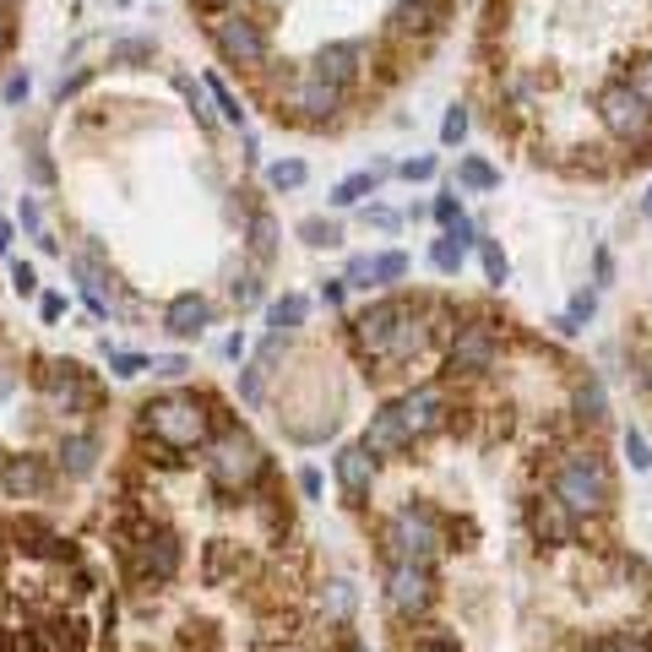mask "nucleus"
<instances>
[{
    "label": "nucleus",
    "mask_w": 652,
    "mask_h": 652,
    "mask_svg": "<svg viewBox=\"0 0 652 652\" xmlns=\"http://www.w3.org/2000/svg\"><path fill=\"white\" fill-rule=\"evenodd\" d=\"M598 120H603L609 136H620V141H631V147H648L652 141V104L631 82H609V87L598 93Z\"/></svg>",
    "instance_id": "39448f33"
},
{
    "label": "nucleus",
    "mask_w": 652,
    "mask_h": 652,
    "mask_svg": "<svg viewBox=\"0 0 652 652\" xmlns=\"http://www.w3.org/2000/svg\"><path fill=\"white\" fill-rule=\"evenodd\" d=\"M11 387H17V376H11V370H6V365H0V402H6V397H11Z\"/></svg>",
    "instance_id": "6e6d98bb"
},
{
    "label": "nucleus",
    "mask_w": 652,
    "mask_h": 652,
    "mask_svg": "<svg viewBox=\"0 0 652 652\" xmlns=\"http://www.w3.org/2000/svg\"><path fill=\"white\" fill-rule=\"evenodd\" d=\"M109 370L130 381V376H141V370H153V359H141V354H109Z\"/></svg>",
    "instance_id": "473e14b6"
},
{
    "label": "nucleus",
    "mask_w": 652,
    "mask_h": 652,
    "mask_svg": "<svg viewBox=\"0 0 652 652\" xmlns=\"http://www.w3.org/2000/svg\"><path fill=\"white\" fill-rule=\"evenodd\" d=\"M642 212H648V218H652V191H648V196H642Z\"/></svg>",
    "instance_id": "052dcab7"
},
{
    "label": "nucleus",
    "mask_w": 652,
    "mask_h": 652,
    "mask_svg": "<svg viewBox=\"0 0 652 652\" xmlns=\"http://www.w3.org/2000/svg\"><path fill=\"white\" fill-rule=\"evenodd\" d=\"M61 467L71 479H87L98 467V441L93 435H65L61 441Z\"/></svg>",
    "instance_id": "aec40b11"
},
{
    "label": "nucleus",
    "mask_w": 652,
    "mask_h": 652,
    "mask_svg": "<svg viewBox=\"0 0 652 652\" xmlns=\"http://www.w3.org/2000/svg\"><path fill=\"white\" fill-rule=\"evenodd\" d=\"M207 424H212V413H207V402L196 391H169V397H158V402L141 408V430L164 452H196V446H207Z\"/></svg>",
    "instance_id": "7ed1b4c3"
},
{
    "label": "nucleus",
    "mask_w": 652,
    "mask_h": 652,
    "mask_svg": "<svg viewBox=\"0 0 652 652\" xmlns=\"http://www.w3.org/2000/svg\"><path fill=\"white\" fill-rule=\"evenodd\" d=\"M212 44H218L223 61H234V65L266 61V33H261V22H251V17H223V22H212Z\"/></svg>",
    "instance_id": "1a4fd4ad"
},
{
    "label": "nucleus",
    "mask_w": 652,
    "mask_h": 652,
    "mask_svg": "<svg viewBox=\"0 0 652 652\" xmlns=\"http://www.w3.org/2000/svg\"><path fill=\"white\" fill-rule=\"evenodd\" d=\"M305 316H311V305H305V294H283L277 305H272V332H299L305 326Z\"/></svg>",
    "instance_id": "4be33fe9"
},
{
    "label": "nucleus",
    "mask_w": 652,
    "mask_h": 652,
    "mask_svg": "<svg viewBox=\"0 0 652 652\" xmlns=\"http://www.w3.org/2000/svg\"><path fill=\"white\" fill-rule=\"evenodd\" d=\"M479 251H484V272H490V283L501 288V283L512 277V261H506V251H501L495 240H479Z\"/></svg>",
    "instance_id": "cd10ccee"
},
{
    "label": "nucleus",
    "mask_w": 652,
    "mask_h": 652,
    "mask_svg": "<svg viewBox=\"0 0 652 652\" xmlns=\"http://www.w3.org/2000/svg\"><path fill=\"white\" fill-rule=\"evenodd\" d=\"M266 186H272V191H299V186H305V164H294V158L272 164V169H266Z\"/></svg>",
    "instance_id": "bb28decb"
},
{
    "label": "nucleus",
    "mask_w": 652,
    "mask_h": 652,
    "mask_svg": "<svg viewBox=\"0 0 652 652\" xmlns=\"http://www.w3.org/2000/svg\"><path fill=\"white\" fill-rule=\"evenodd\" d=\"M408 277V256L387 251V256H370V283H402Z\"/></svg>",
    "instance_id": "a878e982"
},
{
    "label": "nucleus",
    "mask_w": 652,
    "mask_h": 652,
    "mask_svg": "<svg viewBox=\"0 0 652 652\" xmlns=\"http://www.w3.org/2000/svg\"><path fill=\"white\" fill-rule=\"evenodd\" d=\"M343 294H348V283H322V299H326V305H343Z\"/></svg>",
    "instance_id": "5fc2aeb1"
},
{
    "label": "nucleus",
    "mask_w": 652,
    "mask_h": 652,
    "mask_svg": "<svg viewBox=\"0 0 652 652\" xmlns=\"http://www.w3.org/2000/svg\"><path fill=\"white\" fill-rule=\"evenodd\" d=\"M533 527H538L544 544H571V538H577V517L566 512V501H560L555 490L533 501Z\"/></svg>",
    "instance_id": "2eb2a0df"
},
{
    "label": "nucleus",
    "mask_w": 652,
    "mask_h": 652,
    "mask_svg": "<svg viewBox=\"0 0 652 652\" xmlns=\"http://www.w3.org/2000/svg\"><path fill=\"white\" fill-rule=\"evenodd\" d=\"M44 402H50V413H82L93 402V387L82 381L76 365H50L44 370Z\"/></svg>",
    "instance_id": "ddd939ff"
},
{
    "label": "nucleus",
    "mask_w": 652,
    "mask_h": 652,
    "mask_svg": "<svg viewBox=\"0 0 652 652\" xmlns=\"http://www.w3.org/2000/svg\"><path fill=\"white\" fill-rule=\"evenodd\" d=\"M625 456H631V467H637V473H648V467H652V452H648V441H642V435H637V430H631V435H625Z\"/></svg>",
    "instance_id": "c9c22d12"
},
{
    "label": "nucleus",
    "mask_w": 652,
    "mask_h": 652,
    "mask_svg": "<svg viewBox=\"0 0 652 652\" xmlns=\"http://www.w3.org/2000/svg\"><path fill=\"white\" fill-rule=\"evenodd\" d=\"M577 413H582L587 424H598V419L609 413V397H603L598 381H582V387H577Z\"/></svg>",
    "instance_id": "393cba45"
},
{
    "label": "nucleus",
    "mask_w": 652,
    "mask_h": 652,
    "mask_svg": "<svg viewBox=\"0 0 652 652\" xmlns=\"http://www.w3.org/2000/svg\"><path fill=\"white\" fill-rule=\"evenodd\" d=\"M251 245H256V256H272V218L266 212L251 218Z\"/></svg>",
    "instance_id": "f704fd0d"
},
{
    "label": "nucleus",
    "mask_w": 652,
    "mask_h": 652,
    "mask_svg": "<svg viewBox=\"0 0 652 652\" xmlns=\"http://www.w3.org/2000/svg\"><path fill=\"white\" fill-rule=\"evenodd\" d=\"M240 391H245V402H256V397H261V376H256V370H245V376H240Z\"/></svg>",
    "instance_id": "de8ad7c7"
},
{
    "label": "nucleus",
    "mask_w": 652,
    "mask_h": 652,
    "mask_svg": "<svg viewBox=\"0 0 652 652\" xmlns=\"http://www.w3.org/2000/svg\"><path fill=\"white\" fill-rule=\"evenodd\" d=\"M0 484H6L11 495H39V490H44V467H39L33 456H11L6 473H0Z\"/></svg>",
    "instance_id": "412c9836"
},
{
    "label": "nucleus",
    "mask_w": 652,
    "mask_h": 652,
    "mask_svg": "<svg viewBox=\"0 0 652 652\" xmlns=\"http://www.w3.org/2000/svg\"><path fill=\"white\" fill-rule=\"evenodd\" d=\"M186 370H191V365H186L180 354H169V359H153V376H164V381H180Z\"/></svg>",
    "instance_id": "4c0bfd02"
},
{
    "label": "nucleus",
    "mask_w": 652,
    "mask_h": 652,
    "mask_svg": "<svg viewBox=\"0 0 652 652\" xmlns=\"http://www.w3.org/2000/svg\"><path fill=\"white\" fill-rule=\"evenodd\" d=\"M430 261H435V266H441V272L452 277V272H462V245H456L452 234H446V240H435V251H430Z\"/></svg>",
    "instance_id": "c756f323"
},
{
    "label": "nucleus",
    "mask_w": 652,
    "mask_h": 652,
    "mask_svg": "<svg viewBox=\"0 0 652 652\" xmlns=\"http://www.w3.org/2000/svg\"><path fill=\"white\" fill-rule=\"evenodd\" d=\"M359 65H365V44H326L322 55H316V71H322L326 82H337V87H354V76H359Z\"/></svg>",
    "instance_id": "a211bd4d"
},
{
    "label": "nucleus",
    "mask_w": 652,
    "mask_h": 652,
    "mask_svg": "<svg viewBox=\"0 0 652 652\" xmlns=\"http://www.w3.org/2000/svg\"><path fill=\"white\" fill-rule=\"evenodd\" d=\"M130 549H136V571L141 577H153V582H175L180 577V538L175 533H164V527L141 533Z\"/></svg>",
    "instance_id": "f8f14e48"
},
{
    "label": "nucleus",
    "mask_w": 652,
    "mask_h": 652,
    "mask_svg": "<svg viewBox=\"0 0 652 652\" xmlns=\"http://www.w3.org/2000/svg\"><path fill=\"white\" fill-rule=\"evenodd\" d=\"M365 452L376 456H402L413 446V435H408V424H402V413L397 408H381V413H370V430H365V441H359Z\"/></svg>",
    "instance_id": "4468645a"
},
{
    "label": "nucleus",
    "mask_w": 652,
    "mask_h": 652,
    "mask_svg": "<svg viewBox=\"0 0 652 652\" xmlns=\"http://www.w3.org/2000/svg\"><path fill=\"white\" fill-rule=\"evenodd\" d=\"M256 277H240V283H234V299H240V305H256Z\"/></svg>",
    "instance_id": "c03bdc74"
},
{
    "label": "nucleus",
    "mask_w": 652,
    "mask_h": 652,
    "mask_svg": "<svg viewBox=\"0 0 652 652\" xmlns=\"http://www.w3.org/2000/svg\"><path fill=\"white\" fill-rule=\"evenodd\" d=\"M201 6H207V11H234L240 0H201Z\"/></svg>",
    "instance_id": "13d9d810"
},
{
    "label": "nucleus",
    "mask_w": 652,
    "mask_h": 652,
    "mask_svg": "<svg viewBox=\"0 0 652 652\" xmlns=\"http://www.w3.org/2000/svg\"><path fill=\"white\" fill-rule=\"evenodd\" d=\"M592 305H598V299H592V294H577V299H571V322L582 326L587 316H592Z\"/></svg>",
    "instance_id": "a18cd8bd"
},
{
    "label": "nucleus",
    "mask_w": 652,
    "mask_h": 652,
    "mask_svg": "<svg viewBox=\"0 0 652 652\" xmlns=\"http://www.w3.org/2000/svg\"><path fill=\"white\" fill-rule=\"evenodd\" d=\"M435 218H441V223H456V218H462V212H456V201H452V196H441V201H435Z\"/></svg>",
    "instance_id": "09e8293b"
},
{
    "label": "nucleus",
    "mask_w": 652,
    "mask_h": 652,
    "mask_svg": "<svg viewBox=\"0 0 652 652\" xmlns=\"http://www.w3.org/2000/svg\"><path fill=\"white\" fill-rule=\"evenodd\" d=\"M365 223H376V229H397V212H387V207H370V212H365Z\"/></svg>",
    "instance_id": "49530a36"
},
{
    "label": "nucleus",
    "mask_w": 652,
    "mask_h": 652,
    "mask_svg": "<svg viewBox=\"0 0 652 652\" xmlns=\"http://www.w3.org/2000/svg\"><path fill=\"white\" fill-rule=\"evenodd\" d=\"M212 322V305L201 299V294H175L169 305H164V326L175 332V337H201Z\"/></svg>",
    "instance_id": "f3484780"
},
{
    "label": "nucleus",
    "mask_w": 652,
    "mask_h": 652,
    "mask_svg": "<svg viewBox=\"0 0 652 652\" xmlns=\"http://www.w3.org/2000/svg\"><path fill=\"white\" fill-rule=\"evenodd\" d=\"M456 180H462L467 191H495V186H501V169L484 164V158H462V164H456Z\"/></svg>",
    "instance_id": "5701e85b"
},
{
    "label": "nucleus",
    "mask_w": 652,
    "mask_h": 652,
    "mask_svg": "<svg viewBox=\"0 0 652 652\" xmlns=\"http://www.w3.org/2000/svg\"><path fill=\"white\" fill-rule=\"evenodd\" d=\"M337 484H343L348 501H365L370 484H376V456L365 452V446H343L337 452Z\"/></svg>",
    "instance_id": "dca6fc26"
},
{
    "label": "nucleus",
    "mask_w": 652,
    "mask_h": 652,
    "mask_svg": "<svg viewBox=\"0 0 652 652\" xmlns=\"http://www.w3.org/2000/svg\"><path fill=\"white\" fill-rule=\"evenodd\" d=\"M207 93H212V98H218V109H223V115H229V120H234V126H240V120H245V109H240V98H234V93H229V87H223V82H218V76H207Z\"/></svg>",
    "instance_id": "7c9ffc66"
},
{
    "label": "nucleus",
    "mask_w": 652,
    "mask_h": 652,
    "mask_svg": "<svg viewBox=\"0 0 652 652\" xmlns=\"http://www.w3.org/2000/svg\"><path fill=\"white\" fill-rule=\"evenodd\" d=\"M11 283H17L22 294H33V288H39V272H33L28 261H17V266H11Z\"/></svg>",
    "instance_id": "a19ab883"
},
{
    "label": "nucleus",
    "mask_w": 652,
    "mask_h": 652,
    "mask_svg": "<svg viewBox=\"0 0 652 652\" xmlns=\"http://www.w3.org/2000/svg\"><path fill=\"white\" fill-rule=\"evenodd\" d=\"M22 223H28V234L44 240V229H39V207H33V201H22Z\"/></svg>",
    "instance_id": "3c124183"
},
{
    "label": "nucleus",
    "mask_w": 652,
    "mask_h": 652,
    "mask_svg": "<svg viewBox=\"0 0 652 652\" xmlns=\"http://www.w3.org/2000/svg\"><path fill=\"white\" fill-rule=\"evenodd\" d=\"M430 311L424 305H408V299H376L359 322H354V343L359 354H370L376 365H402L413 359L424 343H430Z\"/></svg>",
    "instance_id": "f257e3e1"
},
{
    "label": "nucleus",
    "mask_w": 652,
    "mask_h": 652,
    "mask_svg": "<svg viewBox=\"0 0 652 652\" xmlns=\"http://www.w3.org/2000/svg\"><path fill=\"white\" fill-rule=\"evenodd\" d=\"M441 22V0H402L397 11H391V28L397 33H424V28H435Z\"/></svg>",
    "instance_id": "6ab92c4d"
},
{
    "label": "nucleus",
    "mask_w": 652,
    "mask_h": 652,
    "mask_svg": "<svg viewBox=\"0 0 652 652\" xmlns=\"http://www.w3.org/2000/svg\"><path fill=\"white\" fill-rule=\"evenodd\" d=\"M6 245H11V223H0V251H6Z\"/></svg>",
    "instance_id": "bf43d9fd"
},
{
    "label": "nucleus",
    "mask_w": 652,
    "mask_h": 652,
    "mask_svg": "<svg viewBox=\"0 0 652 652\" xmlns=\"http://www.w3.org/2000/svg\"><path fill=\"white\" fill-rule=\"evenodd\" d=\"M555 495L566 501V512L582 517H603L614 506V473L609 462L592 452V446H571V452L555 462Z\"/></svg>",
    "instance_id": "f03ea898"
},
{
    "label": "nucleus",
    "mask_w": 652,
    "mask_h": 652,
    "mask_svg": "<svg viewBox=\"0 0 652 652\" xmlns=\"http://www.w3.org/2000/svg\"><path fill=\"white\" fill-rule=\"evenodd\" d=\"M343 98H348V87L326 82L316 65H311V71L288 87V109H294V115H305V120H332V115L343 109Z\"/></svg>",
    "instance_id": "9d476101"
},
{
    "label": "nucleus",
    "mask_w": 652,
    "mask_h": 652,
    "mask_svg": "<svg viewBox=\"0 0 652 652\" xmlns=\"http://www.w3.org/2000/svg\"><path fill=\"white\" fill-rule=\"evenodd\" d=\"M495 359H501V337H495V326H490V322L456 326V337H452V370L479 376V370H490Z\"/></svg>",
    "instance_id": "9b49d317"
},
{
    "label": "nucleus",
    "mask_w": 652,
    "mask_h": 652,
    "mask_svg": "<svg viewBox=\"0 0 652 652\" xmlns=\"http://www.w3.org/2000/svg\"><path fill=\"white\" fill-rule=\"evenodd\" d=\"M397 413H402L408 435H413V441H424V435H435V430L452 419V397H446V387L424 381V387H413L402 402H397Z\"/></svg>",
    "instance_id": "6e6552de"
},
{
    "label": "nucleus",
    "mask_w": 652,
    "mask_h": 652,
    "mask_svg": "<svg viewBox=\"0 0 652 652\" xmlns=\"http://www.w3.org/2000/svg\"><path fill=\"white\" fill-rule=\"evenodd\" d=\"M39 311H44V322H61L65 299H55V294H44V305H39Z\"/></svg>",
    "instance_id": "864d4df0"
},
{
    "label": "nucleus",
    "mask_w": 652,
    "mask_h": 652,
    "mask_svg": "<svg viewBox=\"0 0 652 652\" xmlns=\"http://www.w3.org/2000/svg\"><path fill=\"white\" fill-rule=\"evenodd\" d=\"M387 603L397 620H424L430 603H435V577H430V566H419V560H391Z\"/></svg>",
    "instance_id": "0eeeda50"
},
{
    "label": "nucleus",
    "mask_w": 652,
    "mask_h": 652,
    "mask_svg": "<svg viewBox=\"0 0 652 652\" xmlns=\"http://www.w3.org/2000/svg\"><path fill=\"white\" fill-rule=\"evenodd\" d=\"M109 55H115V61H147V55H153V44H147V39H126V44H115Z\"/></svg>",
    "instance_id": "e433bc0d"
},
{
    "label": "nucleus",
    "mask_w": 652,
    "mask_h": 652,
    "mask_svg": "<svg viewBox=\"0 0 652 652\" xmlns=\"http://www.w3.org/2000/svg\"><path fill=\"white\" fill-rule=\"evenodd\" d=\"M6 462H11V456H6V452H0V473H6Z\"/></svg>",
    "instance_id": "680f3d73"
},
{
    "label": "nucleus",
    "mask_w": 652,
    "mask_h": 652,
    "mask_svg": "<svg viewBox=\"0 0 652 652\" xmlns=\"http://www.w3.org/2000/svg\"><path fill=\"white\" fill-rule=\"evenodd\" d=\"M408 652H456L452 642H441V637H424V642H413Z\"/></svg>",
    "instance_id": "8fccbe9b"
},
{
    "label": "nucleus",
    "mask_w": 652,
    "mask_h": 652,
    "mask_svg": "<svg viewBox=\"0 0 652 652\" xmlns=\"http://www.w3.org/2000/svg\"><path fill=\"white\" fill-rule=\"evenodd\" d=\"M592 652H652L648 642H637V637H609V642H598Z\"/></svg>",
    "instance_id": "58836bf2"
},
{
    "label": "nucleus",
    "mask_w": 652,
    "mask_h": 652,
    "mask_svg": "<svg viewBox=\"0 0 652 652\" xmlns=\"http://www.w3.org/2000/svg\"><path fill=\"white\" fill-rule=\"evenodd\" d=\"M462 136H467V109H462V104H452V109H446V120H441V141H446V147H456Z\"/></svg>",
    "instance_id": "2f4dec72"
},
{
    "label": "nucleus",
    "mask_w": 652,
    "mask_h": 652,
    "mask_svg": "<svg viewBox=\"0 0 652 652\" xmlns=\"http://www.w3.org/2000/svg\"><path fill=\"white\" fill-rule=\"evenodd\" d=\"M376 186H381V175H348V180L332 191V207H359L365 196H376Z\"/></svg>",
    "instance_id": "b1692460"
},
{
    "label": "nucleus",
    "mask_w": 652,
    "mask_h": 652,
    "mask_svg": "<svg viewBox=\"0 0 652 652\" xmlns=\"http://www.w3.org/2000/svg\"><path fill=\"white\" fill-rule=\"evenodd\" d=\"M6 44H11V22H6V11H0V55H6Z\"/></svg>",
    "instance_id": "4d7b16f0"
},
{
    "label": "nucleus",
    "mask_w": 652,
    "mask_h": 652,
    "mask_svg": "<svg viewBox=\"0 0 652 652\" xmlns=\"http://www.w3.org/2000/svg\"><path fill=\"white\" fill-rule=\"evenodd\" d=\"M435 175V158H408L402 164V180H430Z\"/></svg>",
    "instance_id": "ea45409f"
},
{
    "label": "nucleus",
    "mask_w": 652,
    "mask_h": 652,
    "mask_svg": "<svg viewBox=\"0 0 652 652\" xmlns=\"http://www.w3.org/2000/svg\"><path fill=\"white\" fill-rule=\"evenodd\" d=\"M22 98H28V76L17 71V76L6 82V104H22Z\"/></svg>",
    "instance_id": "37998d69"
},
{
    "label": "nucleus",
    "mask_w": 652,
    "mask_h": 652,
    "mask_svg": "<svg viewBox=\"0 0 652 652\" xmlns=\"http://www.w3.org/2000/svg\"><path fill=\"white\" fill-rule=\"evenodd\" d=\"M631 87H637V93H642V98H648V104H652V61H642V65H637V76H631Z\"/></svg>",
    "instance_id": "79ce46f5"
},
{
    "label": "nucleus",
    "mask_w": 652,
    "mask_h": 652,
    "mask_svg": "<svg viewBox=\"0 0 652 652\" xmlns=\"http://www.w3.org/2000/svg\"><path fill=\"white\" fill-rule=\"evenodd\" d=\"M326 609H332L337 620H348V609H354V587H348V582H332V587H326Z\"/></svg>",
    "instance_id": "72a5a7b5"
},
{
    "label": "nucleus",
    "mask_w": 652,
    "mask_h": 652,
    "mask_svg": "<svg viewBox=\"0 0 652 652\" xmlns=\"http://www.w3.org/2000/svg\"><path fill=\"white\" fill-rule=\"evenodd\" d=\"M441 522L430 517L424 506H402L387 527V555L391 560H419V566H430L435 555H441Z\"/></svg>",
    "instance_id": "423d86ee"
},
{
    "label": "nucleus",
    "mask_w": 652,
    "mask_h": 652,
    "mask_svg": "<svg viewBox=\"0 0 652 652\" xmlns=\"http://www.w3.org/2000/svg\"><path fill=\"white\" fill-rule=\"evenodd\" d=\"M299 490H305V495H322V473L305 467V473H299Z\"/></svg>",
    "instance_id": "603ef678"
},
{
    "label": "nucleus",
    "mask_w": 652,
    "mask_h": 652,
    "mask_svg": "<svg viewBox=\"0 0 652 652\" xmlns=\"http://www.w3.org/2000/svg\"><path fill=\"white\" fill-rule=\"evenodd\" d=\"M207 479L218 490H229V495H245V490H256L266 479V452L240 424H229L218 441H207Z\"/></svg>",
    "instance_id": "20e7f679"
},
{
    "label": "nucleus",
    "mask_w": 652,
    "mask_h": 652,
    "mask_svg": "<svg viewBox=\"0 0 652 652\" xmlns=\"http://www.w3.org/2000/svg\"><path fill=\"white\" fill-rule=\"evenodd\" d=\"M299 234H305V245H316V251L343 240V234H337V223H326V218H305V223H299Z\"/></svg>",
    "instance_id": "c85d7f7f"
}]
</instances>
